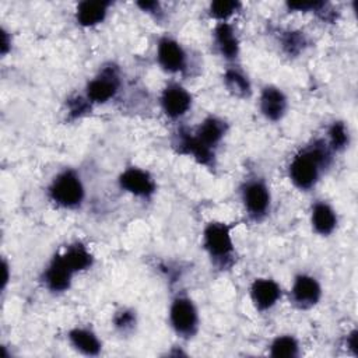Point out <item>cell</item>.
Listing matches in <instances>:
<instances>
[{
  "mask_svg": "<svg viewBox=\"0 0 358 358\" xmlns=\"http://www.w3.org/2000/svg\"><path fill=\"white\" fill-rule=\"evenodd\" d=\"M336 154L327 145L324 137H316L298 150L288 166L289 182L299 192H310L320 182L322 176L331 168Z\"/></svg>",
  "mask_w": 358,
  "mask_h": 358,
  "instance_id": "1",
  "label": "cell"
},
{
  "mask_svg": "<svg viewBox=\"0 0 358 358\" xmlns=\"http://www.w3.org/2000/svg\"><path fill=\"white\" fill-rule=\"evenodd\" d=\"M236 225V222L211 220L203 228L201 248L211 264L218 270H228L235 263V241L232 232Z\"/></svg>",
  "mask_w": 358,
  "mask_h": 358,
  "instance_id": "2",
  "label": "cell"
},
{
  "mask_svg": "<svg viewBox=\"0 0 358 358\" xmlns=\"http://www.w3.org/2000/svg\"><path fill=\"white\" fill-rule=\"evenodd\" d=\"M49 201L62 210H80L87 197V189L80 172L76 168H63L46 187Z\"/></svg>",
  "mask_w": 358,
  "mask_h": 358,
  "instance_id": "3",
  "label": "cell"
},
{
  "mask_svg": "<svg viewBox=\"0 0 358 358\" xmlns=\"http://www.w3.org/2000/svg\"><path fill=\"white\" fill-rule=\"evenodd\" d=\"M239 199L249 220L263 221L271 211V189L259 175H249L239 186Z\"/></svg>",
  "mask_w": 358,
  "mask_h": 358,
  "instance_id": "4",
  "label": "cell"
},
{
  "mask_svg": "<svg viewBox=\"0 0 358 358\" xmlns=\"http://www.w3.org/2000/svg\"><path fill=\"white\" fill-rule=\"evenodd\" d=\"M168 322L172 331L185 341L197 336L200 330V313L190 295L186 292H178L171 299Z\"/></svg>",
  "mask_w": 358,
  "mask_h": 358,
  "instance_id": "5",
  "label": "cell"
},
{
  "mask_svg": "<svg viewBox=\"0 0 358 358\" xmlns=\"http://www.w3.org/2000/svg\"><path fill=\"white\" fill-rule=\"evenodd\" d=\"M120 87V69L110 62L103 64L99 71L87 81L84 87V95L92 105H105L117 95Z\"/></svg>",
  "mask_w": 358,
  "mask_h": 358,
  "instance_id": "6",
  "label": "cell"
},
{
  "mask_svg": "<svg viewBox=\"0 0 358 358\" xmlns=\"http://www.w3.org/2000/svg\"><path fill=\"white\" fill-rule=\"evenodd\" d=\"M171 145L176 154L189 157L197 164L214 171L217 168V151L206 147L193 133V129L178 127L171 138Z\"/></svg>",
  "mask_w": 358,
  "mask_h": 358,
  "instance_id": "7",
  "label": "cell"
},
{
  "mask_svg": "<svg viewBox=\"0 0 358 358\" xmlns=\"http://www.w3.org/2000/svg\"><path fill=\"white\" fill-rule=\"evenodd\" d=\"M155 60L159 69L171 76H182L189 67V53L186 48L172 35H162L157 41Z\"/></svg>",
  "mask_w": 358,
  "mask_h": 358,
  "instance_id": "8",
  "label": "cell"
},
{
  "mask_svg": "<svg viewBox=\"0 0 358 358\" xmlns=\"http://www.w3.org/2000/svg\"><path fill=\"white\" fill-rule=\"evenodd\" d=\"M159 108L169 120H180L185 117L193 106L192 92L179 81H168L158 96Z\"/></svg>",
  "mask_w": 358,
  "mask_h": 358,
  "instance_id": "9",
  "label": "cell"
},
{
  "mask_svg": "<svg viewBox=\"0 0 358 358\" xmlns=\"http://www.w3.org/2000/svg\"><path fill=\"white\" fill-rule=\"evenodd\" d=\"M288 296L294 308L299 310H309L320 302L323 288L315 275L309 273H298L292 278Z\"/></svg>",
  "mask_w": 358,
  "mask_h": 358,
  "instance_id": "10",
  "label": "cell"
},
{
  "mask_svg": "<svg viewBox=\"0 0 358 358\" xmlns=\"http://www.w3.org/2000/svg\"><path fill=\"white\" fill-rule=\"evenodd\" d=\"M117 186L120 190L141 200H151L158 187L151 172L136 165H130L119 173Z\"/></svg>",
  "mask_w": 358,
  "mask_h": 358,
  "instance_id": "11",
  "label": "cell"
},
{
  "mask_svg": "<svg viewBox=\"0 0 358 358\" xmlns=\"http://www.w3.org/2000/svg\"><path fill=\"white\" fill-rule=\"evenodd\" d=\"M74 277L76 273L63 260L62 255L56 252L42 270L39 280L46 291L55 295H60L71 288Z\"/></svg>",
  "mask_w": 358,
  "mask_h": 358,
  "instance_id": "12",
  "label": "cell"
},
{
  "mask_svg": "<svg viewBox=\"0 0 358 358\" xmlns=\"http://www.w3.org/2000/svg\"><path fill=\"white\" fill-rule=\"evenodd\" d=\"M281 284L271 277H256L249 285V299L259 313L271 310L282 298Z\"/></svg>",
  "mask_w": 358,
  "mask_h": 358,
  "instance_id": "13",
  "label": "cell"
},
{
  "mask_svg": "<svg viewBox=\"0 0 358 358\" xmlns=\"http://www.w3.org/2000/svg\"><path fill=\"white\" fill-rule=\"evenodd\" d=\"M260 115L270 123L281 122L289 109V101L282 88L274 84H266L260 88L257 101Z\"/></svg>",
  "mask_w": 358,
  "mask_h": 358,
  "instance_id": "14",
  "label": "cell"
},
{
  "mask_svg": "<svg viewBox=\"0 0 358 358\" xmlns=\"http://www.w3.org/2000/svg\"><path fill=\"white\" fill-rule=\"evenodd\" d=\"M213 46L228 64L238 63L241 55V41L236 28L229 22H215L213 31Z\"/></svg>",
  "mask_w": 358,
  "mask_h": 358,
  "instance_id": "15",
  "label": "cell"
},
{
  "mask_svg": "<svg viewBox=\"0 0 358 358\" xmlns=\"http://www.w3.org/2000/svg\"><path fill=\"white\" fill-rule=\"evenodd\" d=\"M309 222L312 231L323 238L333 235L338 227L337 210L324 199H317L310 204Z\"/></svg>",
  "mask_w": 358,
  "mask_h": 358,
  "instance_id": "16",
  "label": "cell"
},
{
  "mask_svg": "<svg viewBox=\"0 0 358 358\" xmlns=\"http://www.w3.org/2000/svg\"><path fill=\"white\" fill-rule=\"evenodd\" d=\"M113 3L110 0H83L77 3L74 18L78 27L81 28H95L101 25Z\"/></svg>",
  "mask_w": 358,
  "mask_h": 358,
  "instance_id": "17",
  "label": "cell"
},
{
  "mask_svg": "<svg viewBox=\"0 0 358 358\" xmlns=\"http://www.w3.org/2000/svg\"><path fill=\"white\" fill-rule=\"evenodd\" d=\"M229 124L225 119L217 115H207L194 129V136L208 148L217 151L225 136L228 134Z\"/></svg>",
  "mask_w": 358,
  "mask_h": 358,
  "instance_id": "18",
  "label": "cell"
},
{
  "mask_svg": "<svg viewBox=\"0 0 358 358\" xmlns=\"http://www.w3.org/2000/svg\"><path fill=\"white\" fill-rule=\"evenodd\" d=\"M67 341L74 351L85 357H96L102 352V340L92 327L74 326L67 331Z\"/></svg>",
  "mask_w": 358,
  "mask_h": 358,
  "instance_id": "19",
  "label": "cell"
},
{
  "mask_svg": "<svg viewBox=\"0 0 358 358\" xmlns=\"http://www.w3.org/2000/svg\"><path fill=\"white\" fill-rule=\"evenodd\" d=\"M222 83L225 90L235 98L246 99L252 95L253 87L248 73L238 64H228L222 73Z\"/></svg>",
  "mask_w": 358,
  "mask_h": 358,
  "instance_id": "20",
  "label": "cell"
},
{
  "mask_svg": "<svg viewBox=\"0 0 358 358\" xmlns=\"http://www.w3.org/2000/svg\"><path fill=\"white\" fill-rule=\"evenodd\" d=\"M59 253L62 255L63 260L69 264V267L76 273V275L83 271L90 270L95 262V257L91 253V250L88 249V246L80 241L69 243Z\"/></svg>",
  "mask_w": 358,
  "mask_h": 358,
  "instance_id": "21",
  "label": "cell"
},
{
  "mask_svg": "<svg viewBox=\"0 0 358 358\" xmlns=\"http://www.w3.org/2000/svg\"><path fill=\"white\" fill-rule=\"evenodd\" d=\"M277 41L282 53L288 57L301 56L309 46V38L301 29H281L277 35Z\"/></svg>",
  "mask_w": 358,
  "mask_h": 358,
  "instance_id": "22",
  "label": "cell"
},
{
  "mask_svg": "<svg viewBox=\"0 0 358 358\" xmlns=\"http://www.w3.org/2000/svg\"><path fill=\"white\" fill-rule=\"evenodd\" d=\"M324 140L334 154L345 151L351 144V131L348 124L341 119L333 120L327 126Z\"/></svg>",
  "mask_w": 358,
  "mask_h": 358,
  "instance_id": "23",
  "label": "cell"
},
{
  "mask_svg": "<svg viewBox=\"0 0 358 358\" xmlns=\"http://www.w3.org/2000/svg\"><path fill=\"white\" fill-rule=\"evenodd\" d=\"M267 352L273 358H296L301 355V343L294 334H277L270 341Z\"/></svg>",
  "mask_w": 358,
  "mask_h": 358,
  "instance_id": "24",
  "label": "cell"
},
{
  "mask_svg": "<svg viewBox=\"0 0 358 358\" xmlns=\"http://www.w3.org/2000/svg\"><path fill=\"white\" fill-rule=\"evenodd\" d=\"M242 10V3L238 0H214L207 7V14L215 22H227Z\"/></svg>",
  "mask_w": 358,
  "mask_h": 358,
  "instance_id": "25",
  "label": "cell"
},
{
  "mask_svg": "<svg viewBox=\"0 0 358 358\" xmlns=\"http://www.w3.org/2000/svg\"><path fill=\"white\" fill-rule=\"evenodd\" d=\"M137 313L134 309L123 306L113 313L112 324L120 336H130L137 327Z\"/></svg>",
  "mask_w": 358,
  "mask_h": 358,
  "instance_id": "26",
  "label": "cell"
},
{
  "mask_svg": "<svg viewBox=\"0 0 358 358\" xmlns=\"http://www.w3.org/2000/svg\"><path fill=\"white\" fill-rule=\"evenodd\" d=\"M67 105V117L70 120H77L81 119L83 116L88 115L92 109V103L87 99V96L84 94H78V95H73L67 99L66 102Z\"/></svg>",
  "mask_w": 358,
  "mask_h": 358,
  "instance_id": "27",
  "label": "cell"
},
{
  "mask_svg": "<svg viewBox=\"0 0 358 358\" xmlns=\"http://www.w3.org/2000/svg\"><path fill=\"white\" fill-rule=\"evenodd\" d=\"M136 6L145 14L151 15L155 20H162L164 17V10L159 1H137Z\"/></svg>",
  "mask_w": 358,
  "mask_h": 358,
  "instance_id": "28",
  "label": "cell"
},
{
  "mask_svg": "<svg viewBox=\"0 0 358 358\" xmlns=\"http://www.w3.org/2000/svg\"><path fill=\"white\" fill-rule=\"evenodd\" d=\"M344 347L352 357H358V330L354 327L344 338Z\"/></svg>",
  "mask_w": 358,
  "mask_h": 358,
  "instance_id": "29",
  "label": "cell"
},
{
  "mask_svg": "<svg viewBox=\"0 0 358 358\" xmlns=\"http://www.w3.org/2000/svg\"><path fill=\"white\" fill-rule=\"evenodd\" d=\"M0 36H1V41H0V53H1V57H6V56L8 55V52L11 50V46H13L11 34L7 31L6 27H1V29H0Z\"/></svg>",
  "mask_w": 358,
  "mask_h": 358,
  "instance_id": "30",
  "label": "cell"
},
{
  "mask_svg": "<svg viewBox=\"0 0 358 358\" xmlns=\"http://www.w3.org/2000/svg\"><path fill=\"white\" fill-rule=\"evenodd\" d=\"M1 268H3V278H1V291L4 292L7 288V284L10 281V266L7 263L6 259H3L1 262Z\"/></svg>",
  "mask_w": 358,
  "mask_h": 358,
  "instance_id": "31",
  "label": "cell"
}]
</instances>
